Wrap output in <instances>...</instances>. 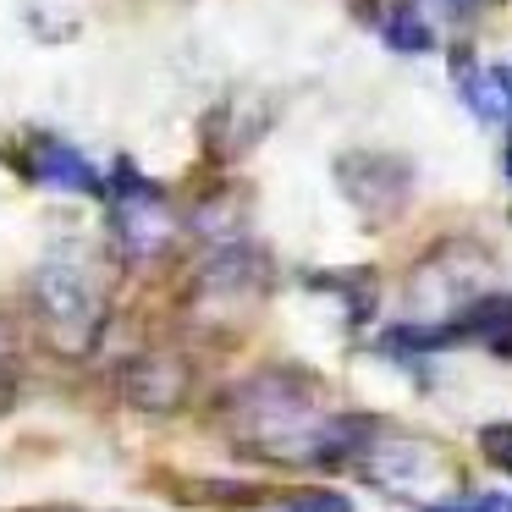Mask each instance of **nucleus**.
<instances>
[{
	"label": "nucleus",
	"instance_id": "f257e3e1",
	"mask_svg": "<svg viewBox=\"0 0 512 512\" xmlns=\"http://www.w3.org/2000/svg\"><path fill=\"white\" fill-rule=\"evenodd\" d=\"M325 386L303 369H265L226 397V419L254 452L309 457V435L325 419Z\"/></svg>",
	"mask_w": 512,
	"mask_h": 512
},
{
	"label": "nucleus",
	"instance_id": "f03ea898",
	"mask_svg": "<svg viewBox=\"0 0 512 512\" xmlns=\"http://www.w3.org/2000/svg\"><path fill=\"white\" fill-rule=\"evenodd\" d=\"M28 303H34V314L45 320L50 342L61 353H89L100 342L105 320H111V298H105L94 248L83 243L50 248L28 276Z\"/></svg>",
	"mask_w": 512,
	"mask_h": 512
},
{
	"label": "nucleus",
	"instance_id": "7ed1b4c3",
	"mask_svg": "<svg viewBox=\"0 0 512 512\" xmlns=\"http://www.w3.org/2000/svg\"><path fill=\"white\" fill-rule=\"evenodd\" d=\"M105 199H111V226L116 243H122L127 259H160L171 243H177V215H171L166 193L155 188L149 177H138L133 166H116V177L105 182Z\"/></svg>",
	"mask_w": 512,
	"mask_h": 512
},
{
	"label": "nucleus",
	"instance_id": "20e7f679",
	"mask_svg": "<svg viewBox=\"0 0 512 512\" xmlns=\"http://www.w3.org/2000/svg\"><path fill=\"white\" fill-rule=\"evenodd\" d=\"M265 287H270L265 259H259L248 243H237V237H232V243H221L210 259H204L199 281H193V309H199V320L237 325L259 298H265Z\"/></svg>",
	"mask_w": 512,
	"mask_h": 512
},
{
	"label": "nucleus",
	"instance_id": "39448f33",
	"mask_svg": "<svg viewBox=\"0 0 512 512\" xmlns=\"http://www.w3.org/2000/svg\"><path fill=\"white\" fill-rule=\"evenodd\" d=\"M336 182H342L347 204L369 226L397 221L413 199V166L402 155H386V149H353V155H342L336 160Z\"/></svg>",
	"mask_w": 512,
	"mask_h": 512
},
{
	"label": "nucleus",
	"instance_id": "423d86ee",
	"mask_svg": "<svg viewBox=\"0 0 512 512\" xmlns=\"http://www.w3.org/2000/svg\"><path fill=\"white\" fill-rule=\"evenodd\" d=\"M17 166H23V177L34 182V188H61V193H100L105 199V177L89 166V160L78 155V149L67 144V138H28L23 155H17Z\"/></svg>",
	"mask_w": 512,
	"mask_h": 512
},
{
	"label": "nucleus",
	"instance_id": "0eeeda50",
	"mask_svg": "<svg viewBox=\"0 0 512 512\" xmlns=\"http://www.w3.org/2000/svg\"><path fill=\"white\" fill-rule=\"evenodd\" d=\"M188 386H193L188 364L171 358V353H138V358H127V364H122V397L133 402V408H144V413L182 408Z\"/></svg>",
	"mask_w": 512,
	"mask_h": 512
},
{
	"label": "nucleus",
	"instance_id": "6e6552de",
	"mask_svg": "<svg viewBox=\"0 0 512 512\" xmlns=\"http://www.w3.org/2000/svg\"><path fill=\"white\" fill-rule=\"evenodd\" d=\"M364 474L386 490H419V485H430V479H441L446 463L430 441H386V446L369 441Z\"/></svg>",
	"mask_w": 512,
	"mask_h": 512
},
{
	"label": "nucleus",
	"instance_id": "1a4fd4ad",
	"mask_svg": "<svg viewBox=\"0 0 512 512\" xmlns=\"http://www.w3.org/2000/svg\"><path fill=\"white\" fill-rule=\"evenodd\" d=\"M452 325V336L457 342H479V347H490L496 358H507L512 364V292L507 298H474L468 309H457V320H446Z\"/></svg>",
	"mask_w": 512,
	"mask_h": 512
},
{
	"label": "nucleus",
	"instance_id": "9d476101",
	"mask_svg": "<svg viewBox=\"0 0 512 512\" xmlns=\"http://www.w3.org/2000/svg\"><path fill=\"white\" fill-rule=\"evenodd\" d=\"M380 39H386L397 56H424V50L435 45L430 23H424V12L413 0H391L386 12H380Z\"/></svg>",
	"mask_w": 512,
	"mask_h": 512
},
{
	"label": "nucleus",
	"instance_id": "9b49d317",
	"mask_svg": "<svg viewBox=\"0 0 512 512\" xmlns=\"http://www.w3.org/2000/svg\"><path fill=\"white\" fill-rule=\"evenodd\" d=\"M320 292H336L347 303V320H369L375 314V276L369 270H347V276H314Z\"/></svg>",
	"mask_w": 512,
	"mask_h": 512
},
{
	"label": "nucleus",
	"instance_id": "f8f14e48",
	"mask_svg": "<svg viewBox=\"0 0 512 512\" xmlns=\"http://www.w3.org/2000/svg\"><path fill=\"white\" fill-rule=\"evenodd\" d=\"M265 512H353V501H347L342 490H303V496H287Z\"/></svg>",
	"mask_w": 512,
	"mask_h": 512
},
{
	"label": "nucleus",
	"instance_id": "ddd939ff",
	"mask_svg": "<svg viewBox=\"0 0 512 512\" xmlns=\"http://www.w3.org/2000/svg\"><path fill=\"white\" fill-rule=\"evenodd\" d=\"M479 452H485L490 468L512 474V424H507V419H501V424H485V430H479Z\"/></svg>",
	"mask_w": 512,
	"mask_h": 512
},
{
	"label": "nucleus",
	"instance_id": "4468645a",
	"mask_svg": "<svg viewBox=\"0 0 512 512\" xmlns=\"http://www.w3.org/2000/svg\"><path fill=\"white\" fill-rule=\"evenodd\" d=\"M430 512H512V496L490 490V496H457V501H435Z\"/></svg>",
	"mask_w": 512,
	"mask_h": 512
},
{
	"label": "nucleus",
	"instance_id": "2eb2a0df",
	"mask_svg": "<svg viewBox=\"0 0 512 512\" xmlns=\"http://www.w3.org/2000/svg\"><path fill=\"white\" fill-rule=\"evenodd\" d=\"M441 6H446V12H452V17H463V12H474L479 0H441Z\"/></svg>",
	"mask_w": 512,
	"mask_h": 512
},
{
	"label": "nucleus",
	"instance_id": "dca6fc26",
	"mask_svg": "<svg viewBox=\"0 0 512 512\" xmlns=\"http://www.w3.org/2000/svg\"><path fill=\"white\" fill-rule=\"evenodd\" d=\"M501 171H507V182H512V144H507V155H501Z\"/></svg>",
	"mask_w": 512,
	"mask_h": 512
}]
</instances>
